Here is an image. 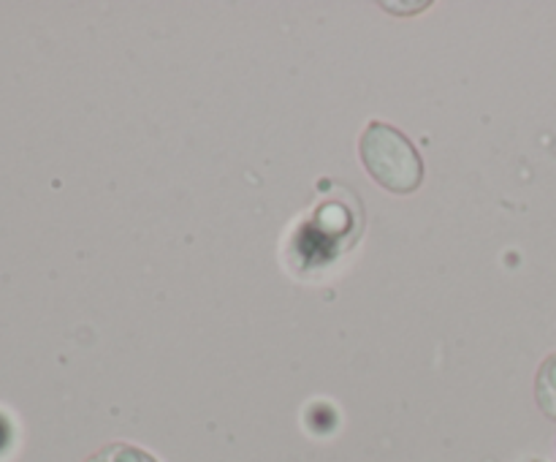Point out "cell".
Wrapping results in <instances>:
<instances>
[{"instance_id": "obj_1", "label": "cell", "mask_w": 556, "mask_h": 462, "mask_svg": "<svg viewBox=\"0 0 556 462\" xmlns=\"http://www.w3.org/2000/svg\"><path fill=\"white\" fill-rule=\"evenodd\" d=\"M364 168L372 174L380 188L391 193H413L424 179V161L416 145L389 123H369L358 141Z\"/></svg>"}, {"instance_id": "obj_2", "label": "cell", "mask_w": 556, "mask_h": 462, "mask_svg": "<svg viewBox=\"0 0 556 462\" xmlns=\"http://www.w3.org/2000/svg\"><path fill=\"white\" fill-rule=\"evenodd\" d=\"M535 397L541 411L546 413L548 419H556V353H552V357L541 364V370H538Z\"/></svg>"}, {"instance_id": "obj_3", "label": "cell", "mask_w": 556, "mask_h": 462, "mask_svg": "<svg viewBox=\"0 0 556 462\" xmlns=\"http://www.w3.org/2000/svg\"><path fill=\"white\" fill-rule=\"evenodd\" d=\"M87 462H157V460L152 454H147L144 449H139V446L109 444L103 446L101 451H96Z\"/></svg>"}, {"instance_id": "obj_4", "label": "cell", "mask_w": 556, "mask_h": 462, "mask_svg": "<svg viewBox=\"0 0 556 462\" xmlns=\"http://www.w3.org/2000/svg\"><path fill=\"white\" fill-rule=\"evenodd\" d=\"M16 444V427L5 411H0V462L11 454Z\"/></svg>"}]
</instances>
